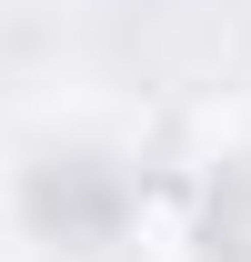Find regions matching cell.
Masks as SVG:
<instances>
[{"mask_svg": "<svg viewBox=\"0 0 251 262\" xmlns=\"http://www.w3.org/2000/svg\"><path fill=\"white\" fill-rule=\"evenodd\" d=\"M201 242H211V262H251V162H231V171L211 182Z\"/></svg>", "mask_w": 251, "mask_h": 262, "instance_id": "cell-1", "label": "cell"}]
</instances>
